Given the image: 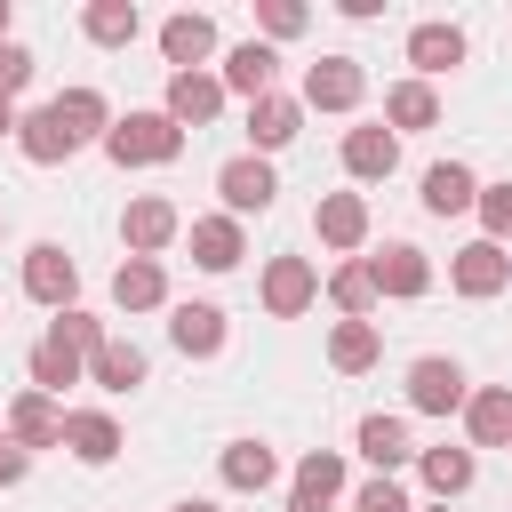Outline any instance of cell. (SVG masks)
Here are the masks:
<instances>
[{
    "label": "cell",
    "mask_w": 512,
    "mask_h": 512,
    "mask_svg": "<svg viewBox=\"0 0 512 512\" xmlns=\"http://www.w3.org/2000/svg\"><path fill=\"white\" fill-rule=\"evenodd\" d=\"M424 488L432 496H464L472 488V448H424Z\"/></svg>",
    "instance_id": "836d02e7"
},
{
    "label": "cell",
    "mask_w": 512,
    "mask_h": 512,
    "mask_svg": "<svg viewBox=\"0 0 512 512\" xmlns=\"http://www.w3.org/2000/svg\"><path fill=\"white\" fill-rule=\"evenodd\" d=\"M8 128H16V104H8V96H0V136H8Z\"/></svg>",
    "instance_id": "b9f144b4"
},
{
    "label": "cell",
    "mask_w": 512,
    "mask_h": 512,
    "mask_svg": "<svg viewBox=\"0 0 512 512\" xmlns=\"http://www.w3.org/2000/svg\"><path fill=\"white\" fill-rule=\"evenodd\" d=\"M352 512H416V504H408V496H400V488H392V480H368V488H360V504H352Z\"/></svg>",
    "instance_id": "ab89813d"
},
{
    "label": "cell",
    "mask_w": 512,
    "mask_h": 512,
    "mask_svg": "<svg viewBox=\"0 0 512 512\" xmlns=\"http://www.w3.org/2000/svg\"><path fill=\"white\" fill-rule=\"evenodd\" d=\"M296 128H304V104H296V96H256V104H248V144H256V160L280 152V144H296Z\"/></svg>",
    "instance_id": "30bf717a"
},
{
    "label": "cell",
    "mask_w": 512,
    "mask_h": 512,
    "mask_svg": "<svg viewBox=\"0 0 512 512\" xmlns=\"http://www.w3.org/2000/svg\"><path fill=\"white\" fill-rule=\"evenodd\" d=\"M448 280H456V296H496V288L512 280V256H504L496 240H472V248H456Z\"/></svg>",
    "instance_id": "ba28073f"
},
{
    "label": "cell",
    "mask_w": 512,
    "mask_h": 512,
    "mask_svg": "<svg viewBox=\"0 0 512 512\" xmlns=\"http://www.w3.org/2000/svg\"><path fill=\"white\" fill-rule=\"evenodd\" d=\"M408 64L416 72H456L464 64V32L456 24H416L408 32Z\"/></svg>",
    "instance_id": "4316f807"
},
{
    "label": "cell",
    "mask_w": 512,
    "mask_h": 512,
    "mask_svg": "<svg viewBox=\"0 0 512 512\" xmlns=\"http://www.w3.org/2000/svg\"><path fill=\"white\" fill-rule=\"evenodd\" d=\"M384 120H392V128H432V120H440V96H432V80H400V88L384 96Z\"/></svg>",
    "instance_id": "1f68e13d"
},
{
    "label": "cell",
    "mask_w": 512,
    "mask_h": 512,
    "mask_svg": "<svg viewBox=\"0 0 512 512\" xmlns=\"http://www.w3.org/2000/svg\"><path fill=\"white\" fill-rule=\"evenodd\" d=\"M312 296H320V272H312L304 256H272V272H264V312H272V320H296Z\"/></svg>",
    "instance_id": "52a82bcc"
},
{
    "label": "cell",
    "mask_w": 512,
    "mask_h": 512,
    "mask_svg": "<svg viewBox=\"0 0 512 512\" xmlns=\"http://www.w3.org/2000/svg\"><path fill=\"white\" fill-rule=\"evenodd\" d=\"M176 512H216V504H176Z\"/></svg>",
    "instance_id": "ee69618b"
},
{
    "label": "cell",
    "mask_w": 512,
    "mask_h": 512,
    "mask_svg": "<svg viewBox=\"0 0 512 512\" xmlns=\"http://www.w3.org/2000/svg\"><path fill=\"white\" fill-rule=\"evenodd\" d=\"M72 288H80V264H72L56 240L24 248V296H32V304H48V312H72Z\"/></svg>",
    "instance_id": "3957f363"
},
{
    "label": "cell",
    "mask_w": 512,
    "mask_h": 512,
    "mask_svg": "<svg viewBox=\"0 0 512 512\" xmlns=\"http://www.w3.org/2000/svg\"><path fill=\"white\" fill-rule=\"evenodd\" d=\"M8 440H16V448H64V408H56L48 392H16Z\"/></svg>",
    "instance_id": "9c48e42d"
},
{
    "label": "cell",
    "mask_w": 512,
    "mask_h": 512,
    "mask_svg": "<svg viewBox=\"0 0 512 512\" xmlns=\"http://www.w3.org/2000/svg\"><path fill=\"white\" fill-rule=\"evenodd\" d=\"M240 256H248L240 216H192V264H200V272H232Z\"/></svg>",
    "instance_id": "7c38bea8"
},
{
    "label": "cell",
    "mask_w": 512,
    "mask_h": 512,
    "mask_svg": "<svg viewBox=\"0 0 512 512\" xmlns=\"http://www.w3.org/2000/svg\"><path fill=\"white\" fill-rule=\"evenodd\" d=\"M112 296H120V312H152V304L168 296V272H160V256H128V264L112 272Z\"/></svg>",
    "instance_id": "d4e9b609"
},
{
    "label": "cell",
    "mask_w": 512,
    "mask_h": 512,
    "mask_svg": "<svg viewBox=\"0 0 512 512\" xmlns=\"http://www.w3.org/2000/svg\"><path fill=\"white\" fill-rule=\"evenodd\" d=\"M328 296H336V312H344V320H368V312H376V272H368V256H352V264H336V280H328Z\"/></svg>",
    "instance_id": "4dcf8cb0"
},
{
    "label": "cell",
    "mask_w": 512,
    "mask_h": 512,
    "mask_svg": "<svg viewBox=\"0 0 512 512\" xmlns=\"http://www.w3.org/2000/svg\"><path fill=\"white\" fill-rule=\"evenodd\" d=\"M80 32H88L96 48H128V40L144 32V16H136V0H96V8L80 16Z\"/></svg>",
    "instance_id": "83f0119b"
},
{
    "label": "cell",
    "mask_w": 512,
    "mask_h": 512,
    "mask_svg": "<svg viewBox=\"0 0 512 512\" xmlns=\"http://www.w3.org/2000/svg\"><path fill=\"white\" fill-rule=\"evenodd\" d=\"M256 24H264L272 40H296V32H304V8H296V0H256Z\"/></svg>",
    "instance_id": "74e56055"
},
{
    "label": "cell",
    "mask_w": 512,
    "mask_h": 512,
    "mask_svg": "<svg viewBox=\"0 0 512 512\" xmlns=\"http://www.w3.org/2000/svg\"><path fill=\"white\" fill-rule=\"evenodd\" d=\"M48 336H56V344H72V352H80V360H88V352H96V344H104V320H96V312H80V304H72V312H56V320H48Z\"/></svg>",
    "instance_id": "d590c367"
},
{
    "label": "cell",
    "mask_w": 512,
    "mask_h": 512,
    "mask_svg": "<svg viewBox=\"0 0 512 512\" xmlns=\"http://www.w3.org/2000/svg\"><path fill=\"white\" fill-rule=\"evenodd\" d=\"M24 368H32V392H48V400H56L64 384H80V376H88V360H80L72 344H56V336H40Z\"/></svg>",
    "instance_id": "484cf974"
},
{
    "label": "cell",
    "mask_w": 512,
    "mask_h": 512,
    "mask_svg": "<svg viewBox=\"0 0 512 512\" xmlns=\"http://www.w3.org/2000/svg\"><path fill=\"white\" fill-rule=\"evenodd\" d=\"M472 200H480V184H472V168H464V160L424 168V208H432V216H464Z\"/></svg>",
    "instance_id": "cb8c5ba5"
},
{
    "label": "cell",
    "mask_w": 512,
    "mask_h": 512,
    "mask_svg": "<svg viewBox=\"0 0 512 512\" xmlns=\"http://www.w3.org/2000/svg\"><path fill=\"white\" fill-rule=\"evenodd\" d=\"M32 472V448H16V440H0V488H16Z\"/></svg>",
    "instance_id": "60d3db41"
},
{
    "label": "cell",
    "mask_w": 512,
    "mask_h": 512,
    "mask_svg": "<svg viewBox=\"0 0 512 512\" xmlns=\"http://www.w3.org/2000/svg\"><path fill=\"white\" fill-rule=\"evenodd\" d=\"M216 192H224V216H264V208H272V192H280V176H272V160L240 152V160H224V168H216Z\"/></svg>",
    "instance_id": "7a4b0ae2"
},
{
    "label": "cell",
    "mask_w": 512,
    "mask_h": 512,
    "mask_svg": "<svg viewBox=\"0 0 512 512\" xmlns=\"http://www.w3.org/2000/svg\"><path fill=\"white\" fill-rule=\"evenodd\" d=\"M64 448H72L80 464H112V456H120V424H112L104 408H72V416H64Z\"/></svg>",
    "instance_id": "2e32d148"
},
{
    "label": "cell",
    "mask_w": 512,
    "mask_h": 512,
    "mask_svg": "<svg viewBox=\"0 0 512 512\" xmlns=\"http://www.w3.org/2000/svg\"><path fill=\"white\" fill-rule=\"evenodd\" d=\"M272 64H280L272 40H240V48L224 56V88H240V96L256 104V96H272Z\"/></svg>",
    "instance_id": "ffe728a7"
},
{
    "label": "cell",
    "mask_w": 512,
    "mask_h": 512,
    "mask_svg": "<svg viewBox=\"0 0 512 512\" xmlns=\"http://www.w3.org/2000/svg\"><path fill=\"white\" fill-rule=\"evenodd\" d=\"M16 144H24V160H40V168H56V160H72L80 144L56 128V112L40 104V112H16Z\"/></svg>",
    "instance_id": "7402d4cb"
},
{
    "label": "cell",
    "mask_w": 512,
    "mask_h": 512,
    "mask_svg": "<svg viewBox=\"0 0 512 512\" xmlns=\"http://www.w3.org/2000/svg\"><path fill=\"white\" fill-rule=\"evenodd\" d=\"M208 48H216V24H208V16H192V8H184V16H168V24H160V56H168L176 72H200V56H208Z\"/></svg>",
    "instance_id": "e0dca14e"
},
{
    "label": "cell",
    "mask_w": 512,
    "mask_h": 512,
    "mask_svg": "<svg viewBox=\"0 0 512 512\" xmlns=\"http://www.w3.org/2000/svg\"><path fill=\"white\" fill-rule=\"evenodd\" d=\"M480 224H488V240H512V184H480Z\"/></svg>",
    "instance_id": "8d00e7d4"
},
{
    "label": "cell",
    "mask_w": 512,
    "mask_h": 512,
    "mask_svg": "<svg viewBox=\"0 0 512 512\" xmlns=\"http://www.w3.org/2000/svg\"><path fill=\"white\" fill-rule=\"evenodd\" d=\"M408 408H424V416L464 408V368H456V360H440V352H424V360L408 368Z\"/></svg>",
    "instance_id": "5b68a950"
},
{
    "label": "cell",
    "mask_w": 512,
    "mask_h": 512,
    "mask_svg": "<svg viewBox=\"0 0 512 512\" xmlns=\"http://www.w3.org/2000/svg\"><path fill=\"white\" fill-rule=\"evenodd\" d=\"M312 224H320L328 248H360V240H368V200H360V192H328V200L312 208Z\"/></svg>",
    "instance_id": "ac0fdd59"
},
{
    "label": "cell",
    "mask_w": 512,
    "mask_h": 512,
    "mask_svg": "<svg viewBox=\"0 0 512 512\" xmlns=\"http://www.w3.org/2000/svg\"><path fill=\"white\" fill-rule=\"evenodd\" d=\"M336 488H344V456L312 448V456L296 464V496H312V504H336Z\"/></svg>",
    "instance_id": "e575fe53"
},
{
    "label": "cell",
    "mask_w": 512,
    "mask_h": 512,
    "mask_svg": "<svg viewBox=\"0 0 512 512\" xmlns=\"http://www.w3.org/2000/svg\"><path fill=\"white\" fill-rule=\"evenodd\" d=\"M392 160H400V136H392V128H352V136H344V168H352L360 184L392 176Z\"/></svg>",
    "instance_id": "603a6c76"
},
{
    "label": "cell",
    "mask_w": 512,
    "mask_h": 512,
    "mask_svg": "<svg viewBox=\"0 0 512 512\" xmlns=\"http://www.w3.org/2000/svg\"><path fill=\"white\" fill-rule=\"evenodd\" d=\"M360 456H368L376 472L408 464V456H416V448H408V424H400V416H360Z\"/></svg>",
    "instance_id": "f1b7e54d"
},
{
    "label": "cell",
    "mask_w": 512,
    "mask_h": 512,
    "mask_svg": "<svg viewBox=\"0 0 512 512\" xmlns=\"http://www.w3.org/2000/svg\"><path fill=\"white\" fill-rule=\"evenodd\" d=\"M368 272H376V296H424V288H432V264H424V248H408V240H392L384 256H368Z\"/></svg>",
    "instance_id": "4fadbf2b"
},
{
    "label": "cell",
    "mask_w": 512,
    "mask_h": 512,
    "mask_svg": "<svg viewBox=\"0 0 512 512\" xmlns=\"http://www.w3.org/2000/svg\"><path fill=\"white\" fill-rule=\"evenodd\" d=\"M168 336H176L184 360H216V352H224V312H216V304H176V312H168Z\"/></svg>",
    "instance_id": "5bb4252c"
},
{
    "label": "cell",
    "mask_w": 512,
    "mask_h": 512,
    "mask_svg": "<svg viewBox=\"0 0 512 512\" xmlns=\"http://www.w3.org/2000/svg\"><path fill=\"white\" fill-rule=\"evenodd\" d=\"M280 480V456L264 440H232L224 448V488H272Z\"/></svg>",
    "instance_id": "f546056e"
},
{
    "label": "cell",
    "mask_w": 512,
    "mask_h": 512,
    "mask_svg": "<svg viewBox=\"0 0 512 512\" xmlns=\"http://www.w3.org/2000/svg\"><path fill=\"white\" fill-rule=\"evenodd\" d=\"M360 88H368L360 56H320V64L304 72V104H320V112H352V104H360Z\"/></svg>",
    "instance_id": "277c9868"
},
{
    "label": "cell",
    "mask_w": 512,
    "mask_h": 512,
    "mask_svg": "<svg viewBox=\"0 0 512 512\" xmlns=\"http://www.w3.org/2000/svg\"><path fill=\"white\" fill-rule=\"evenodd\" d=\"M120 240H128V256H160L168 240H176V208L168 200H128V216H120Z\"/></svg>",
    "instance_id": "8fae6325"
},
{
    "label": "cell",
    "mask_w": 512,
    "mask_h": 512,
    "mask_svg": "<svg viewBox=\"0 0 512 512\" xmlns=\"http://www.w3.org/2000/svg\"><path fill=\"white\" fill-rule=\"evenodd\" d=\"M0 40H8V0H0Z\"/></svg>",
    "instance_id": "7bdbcfd3"
},
{
    "label": "cell",
    "mask_w": 512,
    "mask_h": 512,
    "mask_svg": "<svg viewBox=\"0 0 512 512\" xmlns=\"http://www.w3.org/2000/svg\"><path fill=\"white\" fill-rule=\"evenodd\" d=\"M32 80V48H16V40H0V96L16 104V88Z\"/></svg>",
    "instance_id": "f35d334b"
},
{
    "label": "cell",
    "mask_w": 512,
    "mask_h": 512,
    "mask_svg": "<svg viewBox=\"0 0 512 512\" xmlns=\"http://www.w3.org/2000/svg\"><path fill=\"white\" fill-rule=\"evenodd\" d=\"M48 112H56V128H64L72 144H88V136H104V128H112V104H104L96 88H64Z\"/></svg>",
    "instance_id": "44dd1931"
},
{
    "label": "cell",
    "mask_w": 512,
    "mask_h": 512,
    "mask_svg": "<svg viewBox=\"0 0 512 512\" xmlns=\"http://www.w3.org/2000/svg\"><path fill=\"white\" fill-rule=\"evenodd\" d=\"M464 424H472V448H512V384L464 392Z\"/></svg>",
    "instance_id": "9a60e30c"
},
{
    "label": "cell",
    "mask_w": 512,
    "mask_h": 512,
    "mask_svg": "<svg viewBox=\"0 0 512 512\" xmlns=\"http://www.w3.org/2000/svg\"><path fill=\"white\" fill-rule=\"evenodd\" d=\"M328 360H336L344 376H360V368L376 360V320H336V336H328Z\"/></svg>",
    "instance_id": "d6a6232c"
},
{
    "label": "cell",
    "mask_w": 512,
    "mask_h": 512,
    "mask_svg": "<svg viewBox=\"0 0 512 512\" xmlns=\"http://www.w3.org/2000/svg\"><path fill=\"white\" fill-rule=\"evenodd\" d=\"M104 152H112L120 168H160V160L184 152V128H176L168 112H128V120L104 128Z\"/></svg>",
    "instance_id": "6da1fadb"
},
{
    "label": "cell",
    "mask_w": 512,
    "mask_h": 512,
    "mask_svg": "<svg viewBox=\"0 0 512 512\" xmlns=\"http://www.w3.org/2000/svg\"><path fill=\"white\" fill-rule=\"evenodd\" d=\"M88 384H104V392H136V384H144V352H136L128 336H104V344L88 352Z\"/></svg>",
    "instance_id": "d6986e66"
},
{
    "label": "cell",
    "mask_w": 512,
    "mask_h": 512,
    "mask_svg": "<svg viewBox=\"0 0 512 512\" xmlns=\"http://www.w3.org/2000/svg\"><path fill=\"white\" fill-rule=\"evenodd\" d=\"M176 128H208L216 112H224V80H208V72H168V104H160Z\"/></svg>",
    "instance_id": "8992f818"
}]
</instances>
